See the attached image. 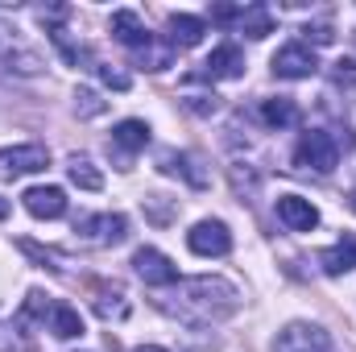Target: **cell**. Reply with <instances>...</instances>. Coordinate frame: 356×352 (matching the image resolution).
Here are the masks:
<instances>
[{
    "instance_id": "cell-1",
    "label": "cell",
    "mask_w": 356,
    "mask_h": 352,
    "mask_svg": "<svg viewBox=\"0 0 356 352\" xmlns=\"http://www.w3.org/2000/svg\"><path fill=\"white\" fill-rule=\"evenodd\" d=\"M154 307L162 315H170L186 328H211L224 323L236 307H241V290L228 278L203 273V278H178L175 286L154 294Z\"/></svg>"
},
{
    "instance_id": "cell-2",
    "label": "cell",
    "mask_w": 356,
    "mask_h": 352,
    "mask_svg": "<svg viewBox=\"0 0 356 352\" xmlns=\"http://www.w3.org/2000/svg\"><path fill=\"white\" fill-rule=\"evenodd\" d=\"M0 67L13 75H42L46 71V54L38 50V42L17 29L4 13H0Z\"/></svg>"
},
{
    "instance_id": "cell-3",
    "label": "cell",
    "mask_w": 356,
    "mask_h": 352,
    "mask_svg": "<svg viewBox=\"0 0 356 352\" xmlns=\"http://www.w3.org/2000/svg\"><path fill=\"white\" fill-rule=\"evenodd\" d=\"M294 166L315 170V175H332V170L340 166V145H336V137L323 133V129L302 133L298 145H294Z\"/></svg>"
},
{
    "instance_id": "cell-4",
    "label": "cell",
    "mask_w": 356,
    "mask_h": 352,
    "mask_svg": "<svg viewBox=\"0 0 356 352\" xmlns=\"http://www.w3.org/2000/svg\"><path fill=\"white\" fill-rule=\"evenodd\" d=\"M75 237L83 241V245H120L124 237H129V220L120 216V211H99V216H79V224H75Z\"/></svg>"
},
{
    "instance_id": "cell-5",
    "label": "cell",
    "mask_w": 356,
    "mask_h": 352,
    "mask_svg": "<svg viewBox=\"0 0 356 352\" xmlns=\"http://www.w3.org/2000/svg\"><path fill=\"white\" fill-rule=\"evenodd\" d=\"M186 249L195 257H228L232 253V232H228L224 220H199L186 232Z\"/></svg>"
},
{
    "instance_id": "cell-6",
    "label": "cell",
    "mask_w": 356,
    "mask_h": 352,
    "mask_svg": "<svg viewBox=\"0 0 356 352\" xmlns=\"http://www.w3.org/2000/svg\"><path fill=\"white\" fill-rule=\"evenodd\" d=\"M46 166H50L46 145H8V150H0V178H4V182L38 175V170H46Z\"/></svg>"
},
{
    "instance_id": "cell-7",
    "label": "cell",
    "mask_w": 356,
    "mask_h": 352,
    "mask_svg": "<svg viewBox=\"0 0 356 352\" xmlns=\"http://www.w3.org/2000/svg\"><path fill=\"white\" fill-rule=\"evenodd\" d=\"M133 269H137V278H141L145 286H154V290H166V286L178 282V265L170 262L162 249H154V245H145V249L133 253Z\"/></svg>"
},
{
    "instance_id": "cell-8",
    "label": "cell",
    "mask_w": 356,
    "mask_h": 352,
    "mask_svg": "<svg viewBox=\"0 0 356 352\" xmlns=\"http://www.w3.org/2000/svg\"><path fill=\"white\" fill-rule=\"evenodd\" d=\"M273 352H332V336L319 323H286L273 340Z\"/></svg>"
},
{
    "instance_id": "cell-9",
    "label": "cell",
    "mask_w": 356,
    "mask_h": 352,
    "mask_svg": "<svg viewBox=\"0 0 356 352\" xmlns=\"http://www.w3.org/2000/svg\"><path fill=\"white\" fill-rule=\"evenodd\" d=\"M273 75L277 79H311L315 75V50L311 46H302V42H290V46H282L277 54H273Z\"/></svg>"
},
{
    "instance_id": "cell-10",
    "label": "cell",
    "mask_w": 356,
    "mask_h": 352,
    "mask_svg": "<svg viewBox=\"0 0 356 352\" xmlns=\"http://www.w3.org/2000/svg\"><path fill=\"white\" fill-rule=\"evenodd\" d=\"M277 220L290 228V232H315L319 228V207L302 195H277Z\"/></svg>"
},
{
    "instance_id": "cell-11",
    "label": "cell",
    "mask_w": 356,
    "mask_h": 352,
    "mask_svg": "<svg viewBox=\"0 0 356 352\" xmlns=\"http://www.w3.org/2000/svg\"><path fill=\"white\" fill-rule=\"evenodd\" d=\"M21 199H25V211L33 220H58V216H67V191L63 186H29Z\"/></svg>"
},
{
    "instance_id": "cell-12",
    "label": "cell",
    "mask_w": 356,
    "mask_h": 352,
    "mask_svg": "<svg viewBox=\"0 0 356 352\" xmlns=\"http://www.w3.org/2000/svg\"><path fill=\"white\" fill-rule=\"evenodd\" d=\"M91 307L99 319H124L129 315V294L120 282H91Z\"/></svg>"
},
{
    "instance_id": "cell-13",
    "label": "cell",
    "mask_w": 356,
    "mask_h": 352,
    "mask_svg": "<svg viewBox=\"0 0 356 352\" xmlns=\"http://www.w3.org/2000/svg\"><path fill=\"white\" fill-rule=\"evenodd\" d=\"M203 75H207V79H241V75H245V54H241L232 42H224V46H216V50L207 54Z\"/></svg>"
},
{
    "instance_id": "cell-14",
    "label": "cell",
    "mask_w": 356,
    "mask_h": 352,
    "mask_svg": "<svg viewBox=\"0 0 356 352\" xmlns=\"http://www.w3.org/2000/svg\"><path fill=\"white\" fill-rule=\"evenodd\" d=\"M108 29H112V38L116 42H124V46H133V50H141V46H149V29L141 25V17L133 13V8H116L112 13V21H108Z\"/></svg>"
},
{
    "instance_id": "cell-15",
    "label": "cell",
    "mask_w": 356,
    "mask_h": 352,
    "mask_svg": "<svg viewBox=\"0 0 356 352\" xmlns=\"http://www.w3.org/2000/svg\"><path fill=\"white\" fill-rule=\"evenodd\" d=\"M203 33H207V21L203 17H191V13H175L170 17V33H166V42L170 46H182V50H191V46H199L203 42Z\"/></svg>"
},
{
    "instance_id": "cell-16",
    "label": "cell",
    "mask_w": 356,
    "mask_h": 352,
    "mask_svg": "<svg viewBox=\"0 0 356 352\" xmlns=\"http://www.w3.org/2000/svg\"><path fill=\"white\" fill-rule=\"evenodd\" d=\"M319 265H323L327 278H340V273L356 269V237H344V241H336L332 249H323V253H319Z\"/></svg>"
},
{
    "instance_id": "cell-17",
    "label": "cell",
    "mask_w": 356,
    "mask_h": 352,
    "mask_svg": "<svg viewBox=\"0 0 356 352\" xmlns=\"http://www.w3.org/2000/svg\"><path fill=\"white\" fill-rule=\"evenodd\" d=\"M46 323H50V336H58V340H79L83 336V315L71 303H54Z\"/></svg>"
},
{
    "instance_id": "cell-18",
    "label": "cell",
    "mask_w": 356,
    "mask_h": 352,
    "mask_svg": "<svg viewBox=\"0 0 356 352\" xmlns=\"http://www.w3.org/2000/svg\"><path fill=\"white\" fill-rule=\"evenodd\" d=\"M112 145L124 150V154H141V150L149 145V125H145V120H120V125L112 129Z\"/></svg>"
},
{
    "instance_id": "cell-19",
    "label": "cell",
    "mask_w": 356,
    "mask_h": 352,
    "mask_svg": "<svg viewBox=\"0 0 356 352\" xmlns=\"http://www.w3.org/2000/svg\"><path fill=\"white\" fill-rule=\"evenodd\" d=\"M261 120L269 129H290V125H298V104L286 99V95H273V99L261 104Z\"/></svg>"
},
{
    "instance_id": "cell-20",
    "label": "cell",
    "mask_w": 356,
    "mask_h": 352,
    "mask_svg": "<svg viewBox=\"0 0 356 352\" xmlns=\"http://www.w3.org/2000/svg\"><path fill=\"white\" fill-rule=\"evenodd\" d=\"M236 29L245 33V38H266V33H273V17H269L266 4H249V8H241V21H236Z\"/></svg>"
},
{
    "instance_id": "cell-21",
    "label": "cell",
    "mask_w": 356,
    "mask_h": 352,
    "mask_svg": "<svg viewBox=\"0 0 356 352\" xmlns=\"http://www.w3.org/2000/svg\"><path fill=\"white\" fill-rule=\"evenodd\" d=\"M67 175H71V182H75L79 191H99V186H104V175L95 170V162H91V158H83V154H71Z\"/></svg>"
},
{
    "instance_id": "cell-22",
    "label": "cell",
    "mask_w": 356,
    "mask_h": 352,
    "mask_svg": "<svg viewBox=\"0 0 356 352\" xmlns=\"http://www.w3.org/2000/svg\"><path fill=\"white\" fill-rule=\"evenodd\" d=\"M195 166H199L195 154H162V170H166V175H186L191 186H207V175L195 170Z\"/></svg>"
},
{
    "instance_id": "cell-23",
    "label": "cell",
    "mask_w": 356,
    "mask_h": 352,
    "mask_svg": "<svg viewBox=\"0 0 356 352\" xmlns=\"http://www.w3.org/2000/svg\"><path fill=\"white\" fill-rule=\"evenodd\" d=\"M50 38H54V46L63 50V58H67L71 67H95V54H91L88 42H71L67 29H50Z\"/></svg>"
},
{
    "instance_id": "cell-24",
    "label": "cell",
    "mask_w": 356,
    "mask_h": 352,
    "mask_svg": "<svg viewBox=\"0 0 356 352\" xmlns=\"http://www.w3.org/2000/svg\"><path fill=\"white\" fill-rule=\"evenodd\" d=\"M137 63H141L145 71H166V67L175 63V46H170V42L149 38V46H141V50H137Z\"/></svg>"
},
{
    "instance_id": "cell-25",
    "label": "cell",
    "mask_w": 356,
    "mask_h": 352,
    "mask_svg": "<svg viewBox=\"0 0 356 352\" xmlns=\"http://www.w3.org/2000/svg\"><path fill=\"white\" fill-rule=\"evenodd\" d=\"M75 112H79V116H99V112H104V99L91 88H79L75 91Z\"/></svg>"
},
{
    "instance_id": "cell-26",
    "label": "cell",
    "mask_w": 356,
    "mask_h": 352,
    "mask_svg": "<svg viewBox=\"0 0 356 352\" xmlns=\"http://www.w3.org/2000/svg\"><path fill=\"white\" fill-rule=\"evenodd\" d=\"M95 75H99V79H104L112 91H129V83H133V79H129L124 71H116L112 63H95Z\"/></svg>"
},
{
    "instance_id": "cell-27",
    "label": "cell",
    "mask_w": 356,
    "mask_h": 352,
    "mask_svg": "<svg viewBox=\"0 0 356 352\" xmlns=\"http://www.w3.org/2000/svg\"><path fill=\"white\" fill-rule=\"evenodd\" d=\"M211 21H220V25H236V21H241V4H216V8H211Z\"/></svg>"
},
{
    "instance_id": "cell-28",
    "label": "cell",
    "mask_w": 356,
    "mask_h": 352,
    "mask_svg": "<svg viewBox=\"0 0 356 352\" xmlns=\"http://www.w3.org/2000/svg\"><path fill=\"white\" fill-rule=\"evenodd\" d=\"M302 33H307V38H315V42H319V46H327V42H332V38H336V33H332V25H307V29H302Z\"/></svg>"
},
{
    "instance_id": "cell-29",
    "label": "cell",
    "mask_w": 356,
    "mask_h": 352,
    "mask_svg": "<svg viewBox=\"0 0 356 352\" xmlns=\"http://www.w3.org/2000/svg\"><path fill=\"white\" fill-rule=\"evenodd\" d=\"M4 216H8V199H0V220H4Z\"/></svg>"
},
{
    "instance_id": "cell-30",
    "label": "cell",
    "mask_w": 356,
    "mask_h": 352,
    "mask_svg": "<svg viewBox=\"0 0 356 352\" xmlns=\"http://www.w3.org/2000/svg\"><path fill=\"white\" fill-rule=\"evenodd\" d=\"M133 352H166V349H154V344H145V349H133Z\"/></svg>"
},
{
    "instance_id": "cell-31",
    "label": "cell",
    "mask_w": 356,
    "mask_h": 352,
    "mask_svg": "<svg viewBox=\"0 0 356 352\" xmlns=\"http://www.w3.org/2000/svg\"><path fill=\"white\" fill-rule=\"evenodd\" d=\"M353 207H356V191H353Z\"/></svg>"
}]
</instances>
